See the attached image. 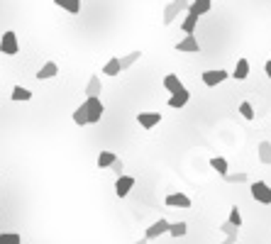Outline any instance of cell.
Instances as JSON below:
<instances>
[{
  "instance_id": "obj_18",
  "label": "cell",
  "mask_w": 271,
  "mask_h": 244,
  "mask_svg": "<svg viewBox=\"0 0 271 244\" xmlns=\"http://www.w3.org/2000/svg\"><path fill=\"white\" fill-rule=\"evenodd\" d=\"M100 73H105V76H110V78L120 76V73H122V71H120V59H118V56H112V59H108Z\"/></svg>"
},
{
  "instance_id": "obj_17",
  "label": "cell",
  "mask_w": 271,
  "mask_h": 244,
  "mask_svg": "<svg viewBox=\"0 0 271 244\" xmlns=\"http://www.w3.org/2000/svg\"><path fill=\"white\" fill-rule=\"evenodd\" d=\"M210 166H213V171H217V176H227L230 174V164H227L225 156H213Z\"/></svg>"
},
{
  "instance_id": "obj_1",
  "label": "cell",
  "mask_w": 271,
  "mask_h": 244,
  "mask_svg": "<svg viewBox=\"0 0 271 244\" xmlns=\"http://www.w3.org/2000/svg\"><path fill=\"white\" fill-rule=\"evenodd\" d=\"M81 105H83V110H86V120H88V125L100 122L103 112H105V105H103V100H100V98H86Z\"/></svg>"
},
{
  "instance_id": "obj_14",
  "label": "cell",
  "mask_w": 271,
  "mask_h": 244,
  "mask_svg": "<svg viewBox=\"0 0 271 244\" xmlns=\"http://www.w3.org/2000/svg\"><path fill=\"white\" fill-rule=\"evenodd\" d=\"M210 8H213V0H193L186 13H193V15H198V17H201V15L210 13Z\"/></svg>"
},
{
  "instance_id": "obj_23",
  "label": "cell",
  "mask_w": 271,
  "mask_h": 244,
  "mask_svg": "<svg viewBox=\"0 0 271 244\" xmlns=\"http://www.w3.org/2000/svg\"><path fill=\"white\" fill-rule=\"evenodd\" d=\"M13 98L15 103H27V100H32V91H27V88H22V86H15L13 88Z\"/></svg>"
},
{
  "instance_id": "obj_13",
  "label": "cell",
  "mask_w": 271,
  "mask_h": 244,
  "mask_svg": "<svg viewBox=\"0 0 271 244\" xmlns=\"http://www.w3.org/2000/svg\"><path fill=\"white\" fill-rule=\"evenodd\" d=\"M164 88H166L169 93H178V91H183L186 86L181 83V78H178L176 73H166V76H164Z\"/></svg>"
},
{
  "instance_id": "obj_15",
  "label": "cell",
  "mask_w": 271,
  "mask_h": 244,
  "mask_svg": "<svg viewBox=\"0 0 271 244\" xmlns=\"http://www.w3.org/2000/svg\"><path fill=\"white\" fill-rule=\"evenodd\" d=\"M232 78H237V81H244L247 76H249V61L247 59H237V64H235V71L230 73Z\"/></svg>"
},
{
  "instance_id": "obj_10",
  "label": "cell",
  "mask_w": 271,
  "mask_h": 244,
  "mask_svg": "<svg viewBox=\"0 0 271 244\" xmlns=\"http://www.w3.org/2000/svg\"><path fill=\"white\" fill-rule=\"evenodd\" d=\"M164 203L166 208H190V198L186 193H169Z\"/></svg>"
},
{
  "instance_id": "obj_25",
  "label": "cell",
  "mask_w": 271,
  "mask_h": 244,
  "mask_svg": "<svg viewBox=\"0 0 271 244\" xmlns=\"http://www.w3.org/2000/svg\"><path fill=\"white\" fill-rule=\"evenodd\" d=\"M115 159H118L115 151H100V154H98V166H100V169H110Z\"/></svg>"
},
{
  "instance_id": "obj_33",
  "label": "cell",
  "mask_w": 271,
  "mask_h": 244,
  "mask_svg": "<svg viewBox=\"0 0 271 244\" xmlns=\"http://www.w3.org/2000/svg\"><path fill=\"white\" fill-rule=\"evenodd\" d=\"M264 71H266V76H269V78H271V59H269V61H266V64H264Z\"/></svg>"
},
{
  "instance_id": "obj_32",
  "label": "cell",
  "mask_w": 271,
  "mask_h": 244,
  "mask_svg": "<svg viewBox=\"0 0 271 244\" xmlns=\"http://www.w3.org/2000/svg\"><path fill=\"white\" fill-rule=\"evenodd\" d=\"M110 171H115L118 176H122V171H125V164H122V159H115V161H112V166H110Z\"/></svg>"
},
{
  "instance_id": "obj_9",
  "label": "cell",
  "mask_w": 271,
  "mask_h": 244,
  "mask_svg": "<svg viewBox=\"0 0 271 244\" xmlns=\"http://www.w3.org/2000/svg\"><path fill=\"white\" fill-rule=\"evenodd\" d=\"M188 100H190V91L183 88V91H178V93H171V98H169V108L181 110V108L188 105Z\"/></svg>"
},
{
  "instance_id": "obj_30",
  "label": "cell",
  "mask_w": 271,
  "mask_h": 244,
  "mask_svg": "<svg viewBox=\"0 0 271 244\" xmlns=\"http://www.w3.org/2000/svg\"><path fill=\"white\" fill-rule=\"evenodd\" d=\"M227 183H247V174L240 171V174H227V176H222Z\"/></svg>"
},
{
  "instance_id": "obj_5",
  "label": "cell",
  "mask_w": 271,
  "mask_h": 244,
  "mask_svg": "<svg viewBox=\"0 0 271 244\" xmlns=\"http://www.w3.org/2000/svg\"><path fill=\"white\" fill-rule=\"evenodd\" d=\"M174 49L181 52V54H201V44L196 39V34H186L183 39H178Z\"/></svg>"
},
{
  "instance_id": "obj_12",
  "label": "cell",
  "mask_w": 271,
  "mask_h": 244,
  "mask_svg": "<svg viewBox=\"0 0 271 244\" xmlns=\"http://www.w3.org/2000/svg\"><path fill=\"white\" fill-rule=\"evenodd\" d=\"M103 93V83H100V76H91L88 83H86V98H100Z\"/></svg>"
},
{
  "instance_id": "obj_34",
  "label": "cell",
  "mask_w": 271,
  "mask_h": 244,
  "mask_svg": "<svg viewBox=\"0 0 271 244\" xmlns=\"http://www.w3.org/2000/svg\"><path fill=\"white\" fill-rule=\"evenodd\" d=\"M132 244H149V242H147V239L142 237V239H137V242H132Z\"/></svg>"
},
{
  "instance_id": "obj_24",
  "label": "cell",
  "mask_w": 271,
  "mask_h": 244,
  "mask_svg": "<svg viewBox=\"0 0 271 244\" xmlns=\"http://www.w3.org/2000/svg\"><path fill=\"white\" fill-rule=\"evenodd\" d=\"M196 25H198V15L186 13V17H183V22H181V29H183L186 34H193V32H196Z\"/></svg>"
},
{
  "instance_id": "obj_29",
  "label": "cell",
  "mask_w": 271,
  "mask_h": 244,
  "mask_svg": "<svg viewBox=\"0 0 271 244\" xmlns=\"http://www.w3.org/2000/svg\"><path fill=\"white\" fill-rule=\"evenodd\" d=\"M73 122H76L79 127H83V125H88V120H86V110H83V105H79V108L73 110Z\"/></svg>"
},
{
  "instance_id": "obj_27",
  "label": "cell",
  "mask_w": 271,
  "mask_h": 244,
  "mask_svg": "<svg viewBox=\"0 0 271 244\" xmlns=\"http://www.w3.org/2000/svg\"><path fill=\"white\" fill-rule=\"evenodd\" d=\"M227 222L235 225V227H242V213H240V208H237V205H232L230 208V217H227Z\"/></svg>"
},
{
  "instance_id": "obj_21",
  "label": "cell",
  "mask_w": 271,
  "mask_h": 244,
  "mask_svg": "<svg viewBox=\"0 0 271 244\" xmlns=\"http://www.w3.org/2000/svg\"><path fill=\"white\" fill-rule=\"evenodd\" d=\"M169 234H171V237H186V234H188V222H183V220H178V222H171V225H169Z\"/></svg>"
},
{
  "instance_id": "obj_8",
  "label": "cell",
  "mask_w": 271,
  "mask_h": 244,
  "mask_svg": "<svg viewBox=\"0 0 271 244\" xmlns=\"http://www.w3.org/2000/svg\"><path fill=\"white\" fill-rule=\"evenodd\" d=\"M137 122H139V127L151 130L162 122V112H137Z\"/></svg>"
},
{
  "instance_id": "obj_16",
  "label": "cell",
  "mask_w": 271,
  "mask_h": 244,
  "mask_svg": "<svg viewBox=\"0 0 271 244\" xmlns=\"http://www.w3.org/2000/svg\"><path fill=\"white\" fill-rule=\"evenodd\" d=\"M56 73H59V66H56L54 61H47V64L37 71V78H40V81H49V78H54Z\"/></svg>"
},
{
  "instance_id": "obj_22",
  "label": "cell",
  "mask_w": 271,
  "mask_h": 244,
  "mask_svg": "<svg viewBox=\"0 0 271 244\" xmlns=\"http://www.w3.org/2000/svg\"><path fill=\"white\" fill-rule=\"evenodd\" d=\"M118 59H120V71H127L132 64H137V61L142 59V52H130V54L118 56Z\"/></svg>"
},
{
  "instance_id": "obj_20",
  "label": "cell",
  "mask_w": 271,
  "mask_h": 244,
  "mask_svg": "<svg viewBox=\"0 0 271 244\" xmlns=\"http://www.w3.org/2000/svg\"><path fill=\"white\" fill-rule=\"evenodd\" d=\"M257 154H259V161L264 166H271V142H259Z\"/></svg>"
},
{
  "instance_id": "obj_6",
  "label": "cell",
  "mask_w": 271,
  "mask_h": 244,
  "mask_svg": "<svg viewBox=\"0 0 271 244\" xmlns=\"http://www.w3.org/2000/svg\"><path fill=\"white\" fill-rule=\"evenodd\" d=\"M169 220H164V217H159L157 222H151L149 227H147V232H144V239L149 242V239H159L162 234H169Z\"/></svg>"
},
{
  "instance_id": "obj_28",
  "label": "cell",
  "mask_w": 271,
  "mask_h": 244,
  "mask_svg": "<svg viewBox=\"0 0 271 244\" xmlns=\"http://www.w3.org/2000/svg\"><path fill=\"white\" fill-rule=\"evenodd\" d=\"M240 115H242L244 120H254V108H252L249 100H242V103H240Z\"/></svg>"
},
{
  "instance_id": "obj_2",
  "label": "cell",
  "mask_w": 271,
  "mask_h": 244,
  "mask_svg": "<svg viewBox=\"0 0 271 244\" xmlns=\"http://www.w3.org/2000/svg\"><path fill=\"white\" fill-rule=\"evenodd\" d=\"M249 190H252V198H254L257 203L271 205V186L266 181H254V183L249 186Z\"/></svg>"
},
{
  "instance_id": "obj_19",
  "label": "cell",
  "mask_w": 271,
  "mask_h": 244,
  "mask_svg": "<svg viewBox=\"0 0 271 244\" xmlns=\"http://www.w3.org/2000/svg\"><path fill=\"white\" fill-rule=\"evenodd\" d=\"M54 5H59L61 10H66L71 15L81 13V0H54Z\"/></svg>"
},
{
  "instance_id": "obj_11",
  "label": "cell",
  "mask_w": 271,
  "mask_h": 244,
  "mask_svg": "<svg viewBox=\"0 0 271 244\" xmlns=\"http://www.w3.org/2000/svg\"><path fill=\"white\" fill-rule=\"evenodd\" d=\"M217 230L225 234V242H222V244H237V237H240V227H235V225H230V222L225 220V222H222V225H220Z\"/></svg>"
},
{
  "instance_id": "obj_4",
  "label": "cell",
  "mask_w": 271,
  "mask_h": 244,
  "mask_svg": "<svg viewBox=\"0 0 271 244\" xmlns=\"http://www.w3.org/2000/svg\"><path fill=\"white\" fill-rule=\"evenodd\" d=\"M201 78H203V83L208 86V88H215V86H220L222 81H227V78H230V73H227V71H222V68H208V71L201 73Z\"/></svg>"
},
{
  "instance_id": "obj_3",
  "label": "cell",
  "mask_w": 271,
  "mask_h": 244,
  "mask_svg": "<svg viewBox=\"0 0 271 244\" xmlns=\"http://www.w3.org/2000/svg\"><path fill=\"white\" fill-rule=\"evenodd\" d=\"M0 54H5V56L20 54V42H17V34H15L13 29H8L3 34V39H0Z\"/></svg>"
},
{
  "instance_id": "obj_31",
  "label": "cell",
  "mask_w": 271,
  "mask_h": 244,
  "mask_svg": "<svg viewBox=\"0 0 271 244\" xmlns=\"http://www.w3.org/2000/svg\"><path fill=\"white\" fill-rule=\"evenodd\" d=\"M171 5L176 8L178 13H186V10H188V5H190V0H171Z\"/></svg>"
},
{
  "instance_id": "obj_7",
  "label": "cell",
  "mask_w": 271,
  "mask_h": 244,
  "mask_svg": "<svg viewBox=\"0 0 271 244\" xmlns=\"http://www.w3.org/2000/svg\"><path fill=\"white\" fill-rule=\"evenodd\" d=\"M135 178L132 176H125V174H122V176H118V181H115V195H118V198H127V195H130V190L135 188Z\"/></svg>"
},
{
  "instance_id": "obj_26",
  "label": "cell",
  "mask_w": 271,
  "mask_h": 244,
  "mask_svg": "<svg viewBox=\"0 0 271 244\" xmlns=\"http://www.w3.org/2000/svg\"><path fill=\"white\" fill-rule=\"evenodd\" d=\"M0 244H22V237L17 232H3L0 234Z\"/></svg>"
}]
</instances>
